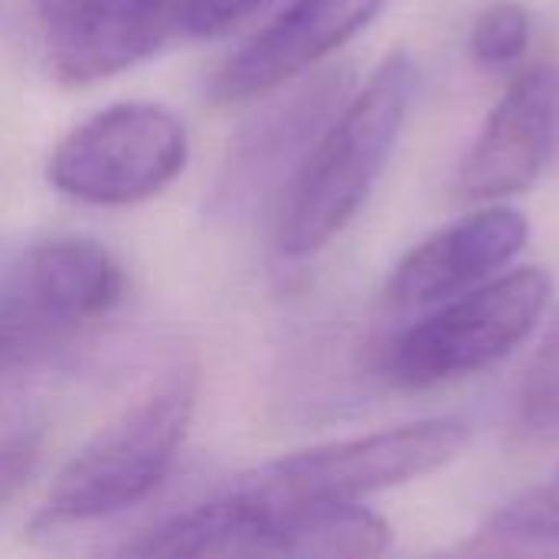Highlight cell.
<instances>
[{"label":"cell","mask_w":559,"mask_h":559,"mask_svg":"<svg viewBox=\"0 0 559 559\" xmlns=\"http://www.w3.org/2000/svg\"><path fill=\"white\" fill-rule=\"evenodd\" d=\"M419 92V66L390 52L354 102L298 164L278 216V249L292 259L324 249L367 203Z\"/></svg>","instance_id":"1"},{"label":"cell","mask_w":559,"mask_h":559,"mask_svg":"<svg viewBox=\"0 0 559 559\" xmlns=\"http://www.w3.org/2000/svg\"><path fill=\"white\" fill-rule=\"evenodd\" d=\"M193 409L197 370L177 364L59 472L43 521L85 524L147 501L170 475Z\"/></svg>","instance_id":"2"},{"label":"cell","mask_w":559,"mask_h":559,"mask_svg":"<svg viewBox=\"0 0 559 559\" xmlns=\"http://www.w3.org/2000/svg\"><path fill=\"white\" fill-rule=\"evenodd\" d=\"M550 298L554 278L540 265L491 275L403 331L386 347L383 370L403 390H429L481 373L537 331Z\"/></svg>","instance_id":"3"},{"label":"cell","mask_w":559,"mask_h":559,"mask_svg":"<svg viewBox=\"0 0 559 559\" xmlns=\"http://www.w3.org/2000/svg\"><path fill=\"white\" fill-rule=\"evenodd\" d=\"M468 426L455 419L409 423L285 455L246 475L236 491L269 504L360 501L452 465L468 449Z\"/></svg>","instance_id":"4"},{"label":"cell","mask_w":559,"mask_h":559,"mask_svg":"<svg viewBox=\"0 0 559 559\" xmlns=\"http://www.w3.org/2000/svg\"><path fill=\"white\" fill-rule=\"evenodd\" d=\"M183 121L160 105H111L72 128L49 157V183L82 203L128 206L160 193L187 164Z\"/></svg>","instance_id":"5"},{"label":"cell","mask_w":559,"mask_h":559,"mask_svg":"<svg viewBox=\"0 0 559 559\" xmlns=\"http://www.w3.org/2000/svg\"><path fill=\"white\" fill-rule=\"evenodd\" d=\"M559 134V66L540 62L514 79L455 174V193L491 203L527 190L554 157Z\"/></svg>","instance_id":"6"},{"label":"cell","mask_w":559,"mask_h":559,"mask_svg":"<svg viewBox=\"0 0 559 559\" xmlns=\"http://www.w3.org/2000/svg\"><path fill=\"white\" fill-rule=\"evenodd\" d=\"M386 3L390 0H295L213 72L206 98L213 105H242L298 79L373 23Z\"/></svg>","instance_id":"7"},{"label":"cell","mask_w":559,"mask_h":559,"mask_svg":"<svg viewBox=\"0 0 559 559\" xmlns=\"http://www.w3.org/2000/svg\"><path fill=\"white\" fill-rule=\"evenodd\" d=\"M531 226L521 210H478L426 242H419L390 275L386 295L396 308L442 305L504 269L527 242Z\"/></svg>","instance_id":"8"},{"label":"cell","mask_w":559,"mask_h":559,"mask_svg":"<svg viewBox=\"0 0 559 559\" xmlns=\"http://www.w3.org/2000/svg\"><path fill=\"white\" fill-rule=\"evenodd\" d=\"M344 95L341 75H318L305 82L292 98L269 108L262 118L246 124L236 138L219 180L213 206L219 213H242L265 197V190L288 170V164L301 154V147L318 134L328 111Z\"/></svg>","instance_id":"9"},{"label":"cell","mask_w":559,"mask_h":559,"mask_svg":"<svg viewBox=\"0 0 559 559\" xmlns=\"http://www.w3.org/2000/svg\"><path fill=\"white\" fill-rule=\"evenodd\" d=\"M13 272L75 331L98 321L121 298V265L95 239H49L33 246Z\"/></svg>","instance_id":"10"},{"label":"cell","mask_w":559,"mask_h":559,"mask_svg":"<svg viewBox=\"0 0 559 559\" xmlns=\"http://www.w3.org/2000/svg\"><path fill=\"white\" fill-rule=\"evenodd\" d=\"M259 501V498H255ZM265 508V557H377L390 547V527L357 501H301Z\"/></svg>","instance_id":"11"},{"label":"cell","mask_w":559,"mask_h":559,"mask_svg":"<svg viewBox=\"0 0 559 559\" xmlns=\"http://www.w3.org/2000/svg\"><path fill=\"white\" fill-rule=\"evenodd\" d=\"M262 550H265V508L262 501L233 491L223 501L200 504L193 511L154 524L138 540L124 544L121 557H262Z\"/></svg>","instance_id":"12"},{"label":"cell","mask_w":559,"mask_h":559,"mask_svg":"<svg viewBox=\"0 0 559 559\" xmlns=\"http://www.w3.org/2000/svg\"><path fill=\"white\" fill-rule=\"evenodd\" d=\"M180 0H36L46 46L66 56L115 59L147 43Z\"/></svg>","instance_id":"13"},{"label":"cell","mask_w":559,"mask_h":559,"mask_svg":"<svg viewBox=\"0 0 559 559\" xmlns=\"http://www.w3.org/2000/svg\"><path fill=\"white\" fill-rule=\"evenodd\" d=\"M75 328H69L13 269L0 282V383L13 373L33 367L59 344H66Z\"/></svg>","instance_id":"14"},{"label":"cell","mask_w":559,"mask_h":559,"mask_svg":"<svg viewBox=\"0 0 559 559\" xmlns=\"http://www.w3.org/2000/svg\"><path fill=\"white\" fill-rule=\"evenodd\" d=\"M531 43V16L521 3H495L472 26V56L481 66H514Z\"/></svg>","instance_id":"15"},{"label":"cell","mask_w":559,"mask_h":559,"mask_svg":"<svg viewBox=\"0 0 559 559\" xmlns=\"http://www.w3.org/2000/svg\"><path fill=\"white\" fill-rule=\"evenodd\" d=\"M521 413L531 429H557L559 426V318L544 341L540 354L531 364Z\"/></svg>","instance_id":"16"},{"label":"cell","mask_w":559,"mask_h":559,"mask_svg":"<svg viewBox=\"0 0 559 559\" xmlns=\"http://www.w3.org/2000/svg\"><path fill=\"white\" fill-rule=\"evenodd\" d=\"M43 459V432L16 429L0 439V508H7L26 481L36 475Z\"/></svg>","instance_id":"17"},{"label":"cell","mask_w":559,"mask_h":559,"mask_svg":"<svg viewBox=\"0 0 559 559\" xmlns=\"http://www.w3.org/2000/svg\"><path fill=\"white\" fill-rule=\"evenodd\" d=\"M262 3H269V0H183L180 33H187L193 39L219 36V33L233 29L239 20H246L249 13H255Z\"/></svg>","instance_id":"18"},{"label":"cell","mask_w":559,"mask_h":559,"mask_svg":"<svg viewBox=\"0 0 559 559\" xmlns=\"http://www.w3.org/2000/svg\"><path fill=\"white\" fill-rule=\"evenodd\" d=\"M547 491H550V498L559 504V488H547Z\"/></svg>","instance_id":"19"}]
</instances>
